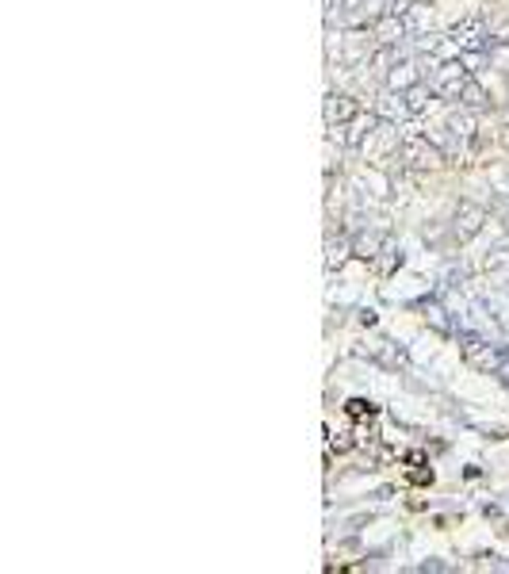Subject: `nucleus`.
Returning a JSON list of instances; mask_svg holds the SVG:
<instances>
[{
	"label": "nucleus",
	"instance_id": "7ed1b4c3",
	"mask_svg": "<svg viewBox=\"0 0 509 574\" xmlns=\"http://www.w3.org/2000/svg\"><path fill=\"white\" fill-rule=\"evenodd\" d=\"M463 92H468V104H471V107H479V104H483V92H479L475 84H463Z\"/></svg>",
	"mask_w": 509,
	"mask_h": 574
},
{
	"label": "nucleus",
	"instance_id": "f257e3e1",
	"mask_svg": "<svg viewBox=\"0 0 509 574\" xmlns=\"http://www.w3.org/2000/svg\"><path fill=\"white\" fill-rule=\"evenodd\" d=\"M463 69L460 66H444L441 69V77H436V92H444V96H460V89H463Z\"/></svg>",
	"mask_w": 509,
	"mask_h": 574
},
{
	"label": "nucleus",
	"instance_id": "f03ea898",
	"mask_svg": "<svg viewBox=\"0 0 509 574\" xmlns=\"http://www.w3.org/2000/svg\"><path fill=\"white\" fill-rule=\"evenodd\" d=\"M479 219H483V211H479V207H471V203H463V238H471V234H475L479 230Z\"/></svg>",
	"mask_w": 509,
	"mask_h": 574
}]
</instances>
